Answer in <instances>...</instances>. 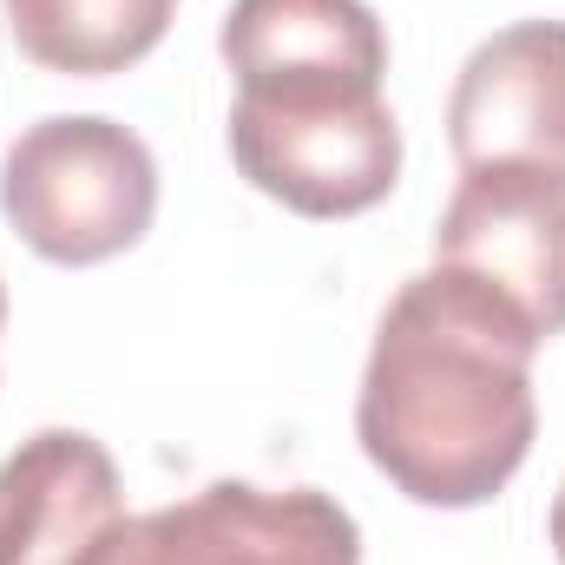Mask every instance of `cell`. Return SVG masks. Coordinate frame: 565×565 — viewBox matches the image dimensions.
Returning a JSON list of instances; mask_svg holds the SVG:
<instances>
[{
  "label": "cell",
  "instance_id": "obj_9",
  "mask_svg": "<svg viewBox=\"0 0 565 565\" xmlns=\"http://www.w3.org/2000/svg\"><path fill=\"white\" fill-rule=\"evenodd\" d=\"M20 53L66 79H106L139 66L164 40L178 0H0Z\"/></svg>",
  "mask_w": 565,
  "mask_h": 565
},
{
  "label": "cell",
  "instance_id": "obj_2",
  "mask_svg": "<svg viewBox=\"0 0 565 565\" xmlns=\"http://www.w3.org/2000/svg\"><path fill=\"white\" fill-rule=\"evenodd\" d=\"M0 211L46 264L86 270L126 257L158 217V158L132 126L99 113L40 119L0 158Z\"/></svg>",
  "mask_w": 565,
  "mask_h": 565
},
{
  "label": "cell",
  "instance_id": "obj_8",
  "mask_svg": "<svg viewBox=\"0 0 565 565\" xmlns=\"http://www.w3.org/2000/svg\"><path fill=\"white\" fill-rule=\"evenodd\" d=\"M237 93L369 86L388 79V33L369 0H231L217 33Z\"/></svg>",
  "mask_w": 565,
  "mask_h": 565
},
{
  "label": "cell",
  "instance_id": "obj_10",
  "mask_svg": "<svg viewBox=\"0 0 565 565\" xmlns=\"http://www.w3.org/2000/svg\"><path fill=\"white\" fill-rule=\"evenodd\" d=\"M553 553L565 565V480H559V500H553Z\"/></svg>",
  "mask_w": 565,
  "mask_h": 565
},
{
  "label": "cell",
  "instance_id": "obj_6",
  "mask_svg": "<svg viewBox=\"0 0 565 565\" xmlns=\"http://www.w3.org/2000/svg\"><path fill=\"white\" fill-rule=\"evenodd\" d=\"M447 145L473 164L565 171V20H513L480 40L447 93Z\"/></svg>",
  "mask_w": 565,
  "mask_h": 565
},
{
  "label": "cell",
  "instance_id": "obj_7",
  "mask_svg": "<svg viewBox=\"0 0 565 565\" xmlns=\"http://www.w3.org/2000/svg\"><path fill=\"white\" fill-rule=\"evenodd\" d=\"M126 520L113 454L79 427H40L0 460V565H79Z\"/></svg>",
  "mask_w": 565,
  "mask_h": 565
},
{
  "label": "cell",
  "instance_id": "obj_11",
  "mask_svg": "<svg viewBox=\"0 0 565 565\" xmlns=\"http://www.w3.org/2000/svg\"><path fill=\"white\" fill-rule=\"evenodd\" d=\"M0 329H7V282H0Z\"/></svg>",
  "mask_w": 565,
  "mask_h": 565
},
{
  "label": "cell",
  "instance_id": "obj_5",
  "mask_svg": "<svg viewBox=\"0 0 565 565\" xmlns=\"http://www.w3.org/2000/svg\"><path fill=\"white\" fill-rule=\"evenodd\" d=\"M434 264L507 296L540 342L565 335V171L473 164L434 224Z\"/></svg>",
  "mask_w": 565,
  "mask_h": 565
},
{
  "label": "cell",
  "instance_id": "obj_3",
  "mask_svg": "<svg viewBox=\"0 0 565 565\" xmlns=\"http://www.w3.org/2000/svg\"><path fill=\"white\" fill-rule=\"evenodd\" d=\"M231 164L250 191L296 217H362L402 178V126L369 86L237 93Z\"/></svg>",
  "mask_w": 565,
  "mask_h": 565
},
{
  "label": "cell",
  "instance_id": "obj_1",
  "mask_svg": "<svg viewBox=\"0 0 565 565\" xmlns=\"http://www.w3.org/2000/svg\"><path fill=\"white\" fill-rule=\"evenodd\" d=\"M533 322L460 270H422L375 322L355 395V440L375 473L415 507L467 513L507 493L526 467L540 402Z\"/></svg>",
  "mask_w": 565,
  "mask_h": 565
},
{
  "label": "cell",
  "instance_id": "obj_4",
  "mask_svg": "<svg viewBox=\"0 0 565 565\" xmlns=\"http://www.w3.org/2000/svg\"><path fill=\"white\" fill-rule=\"evenodd\" d=\"M79 565H362V526L322 487L211 480L178 507L126 513Z\"/></svg>",
  "mask_w": 565,
  "mask_h": 565
}]
</instances>
